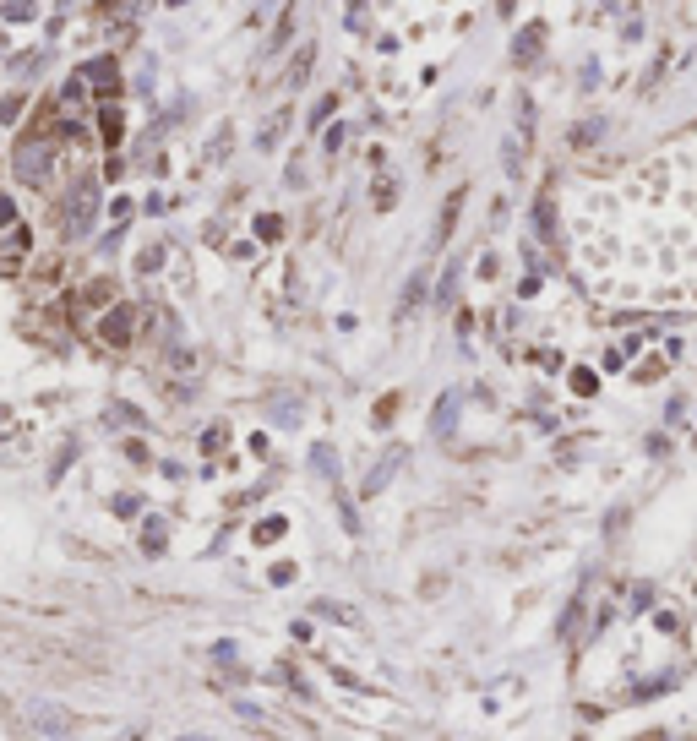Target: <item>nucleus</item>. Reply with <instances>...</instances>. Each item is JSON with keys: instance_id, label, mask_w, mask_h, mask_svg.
<instances>
[{"instance_id": "nucleus-1", "label": "nucleus", "mask_w": 697, "mask_h": 741, "mask_svg": "<svg viewBox=\"0 0 697 741\" xmlns=\"http://www.w3.org/2000/svg\"><path fill=\"white\" fill-rule=\"evenodd\" d=\"M55 137L49 131H28V137H17V148H12V175L22 180V185H33V191H44L49 185V175H55Z\"/></svg>"}, {"instance_id": "nucleus-2", "label": "nucleus", "mask_w": 697, "mask_h": 741, "mask_svg": "<svg viewBox=\"0 0 697 741\" xmlns=\"http://www.w3.org/2000/svg\"><path fill=\"white\" fill-rule=\"evenodd\" d=\"M93 219H99V180L82 175V180H72V191L60 196V235H65V240H82V235L93 229Z\"/></svg>"}, {"instance_id": "nucleus-3", "label": "nucleus", "mask_w": 697, "mask_h": 741, "mask_svg": "<svg viewBox=\"0 0 697 741\" xmlns=\"http://www.w3.org/2000/svg\"><path fill=\"white\" fill-rule=\"evenodd\" d=\"M77 72H82V82H88V88H99V99H104V104H109L115 93H125V88H120V65H115V55H99V60L77 65Z\"/></svg>"}, {"instance_id": "nucleus-4", "label": "nucleus", "mask_w": 697, "mask_h": 741, "mask_svg": "<svg viewBox=\"0 0 697 741\" xmlns=\"http://www.w3.org/2000/svg\"><path fill=\"white\" fill-rule=\"evenodd\" d=\"M99 339L115 344V349H125V344L136 339V306H115V311L99 322Z\"/></svg>"}, {"instance_id": "nucleus-5", "label": "nucleus", "mask_w": 697, "mask_h": 741, "mask_svg": "<svg viewBox=\"0 0 697 741\" xmlns=\"http://www.w3.org/2000/svg\"><path fill=\"white\" fill-rule=\"evenodd\" d=\"M463 202H469V191L458 185L447 202H442V224H436V246H447L452 240V229H458V213H463Z\"/></svg>"}, {"instance_id": "nucleus-6", "label": "nucleus", "mask_w": 697, "mask_h": 741, "mask_svg": "<svg viewBox=\"0 0 697 741\" xmlns=\"http://www.w3.org/2000/svg\"><path fill=\"white\" fill-rule=\"evenodd\" d=\"M99 131H104V142H109V148L125 142V115H120V104H104V109H99Z\"/></svg>"}, {"instance_id": "nucleus-7", "label": "nucleus", "mask_w": 697, "mask_h": 741, "mask_svg": "<svg viewBox=\"0 0 697 741\" xmlns=\"http://www.w3.org/2000/svg\"><path fill=\"white\" fill-rule=\"evenodd\" d=\"M534 229H539V240L555 246V196L550 191H539V202H534Z\"/></svg>"}, {"instance_id": "nucleus-8", "label": "nucleus", "mask_w": 697, "mask_h": 741, "mask_svg": "<svg viewBox=\"0 0 697 741\" xmlns=\"http://www.w3.org/2000/svg\"><path fill=\"white\" fill-rule=\"evenodd\" d=\"M398 463H403V447H392V452H387V458H382V463L371 469V480H366V496H376V491H382V486H387V480L398 475Z\"/></svg>"}, {"instance_id": "nucleus-9", "label": "nucleus", "mask_w": 697, "mask_h": 741, "mask_svg": "<svg viewBox=\"0 0 697 741\" xmlns=\"http://www.w3.org/2000/svg\"><path fill=\"white\" fill-rule=\"evenodd\" d=\"M539 44H545V22H529V33H518V44H512L518 65H523V60H534V55H539Z\"/></svg>"}, {"instance_id": "nucleus-10", "label": "nucleus", "mask_w": 697, "mask_h": 741, "mask_svg": "<svg viewBox=\"0 0 697 741\" xmlns=\"http://www.w3.org/2000/svg\"><path fill=\"white\" fill-rule=\"evenodd\" d=\"M164 546H169V529H164V518H148V523H142V551H148V556H159Z\"/></svg>"}, {"instance_id": "nucleus-11", "label": "nucleus", "mask_w": 697, "mask_h": 741, "mask_svg": "<svg viewBox=\"0 0 697 741\" xmlns=\"http://www.w3.org/2000/svg\"><path fill=\"white\" fill-rule=\"evenodd\" d=\"M311 463H316V475H322V480H338V452H332L327 442H322V447L311 452Z\"/></svg>"}, {"instance_id": "nucleus-12", "label": "nucleus", "mask_w": 697, "mask_h": 741, "mask_svg": "<svg viewBox=\"0 0 697 741\" xmlns=\"http://www.w3.org/2000/svg\"><path fill=\"white\" fill-rule=\"evenodd\" d=\"M284 529H289L284 518H262V523H256V546H272V540H284Z\"/></svg>"}, {"instance_id": "nucleus-13", "label": "nucleus", "mask_w": 697, "mask_h": 741, "mask_svg": "<svg viewBox=\"0 0 697 741\" xmlns=\"http://www.w3.org/2000/svg\"><path fill=\"white\" fill-rule=\"evenodd\" d=\"M0 17H6V22H33V17H39V0H12Z\"/></svg>"}, {"instance_id": "nucleus-14", "label": "nucleus", "mask_w": 697, "mask_h": 741, "mask_svg": "<svg viewBox=\"0 0 697 741\" xmlns=\"http://www.w3.org/2000/svg\"><path fill=\"white\" fill-rule=\"evenodd\" d=\"M599 131H605V120H583V125L572 131V148H594V142H599Z\"/></svg>"}, {"instance_id": "nucleus-15", "label": "nucleus", "mask_w": 697, "mask_h": 741, "mask_svg": "<svg viewBox=\"0 0 697 741\" xmlns=\"http://www.w3.org/2000/svg\"><path fill=\"white\" fill-rule=\"evenodd\" d=\"M22 109H28V93H6V99H0V125H12Z\"/></svg>"}, {"instance_id": "nucleus-16", "label": "nucleus", "mask_w": 697, "mask_h": 741, "mask_svg": "<svg viewBox=\"0 0 697 741\" xmlns=\"http://www.w3.org/2000/svg\"><path fill=\"white\" fill-rule=\"evenodd\" d=\"M420 300H426V273H414V279H409V289H403V316H409L414 306H420Z\"/></svg>"}, {"instance_id": "nucleus-17", "label": "nucleus", "mask_w": 697, "mask_h": 741, "mask_svg": "<svg viewBox=\"0 0 697 741\" xmlns=\"http://www.w3.org/2000/svg\"><path fill=\"white\" fill-rule=\"evenodd\" d=\"M159 267H164V246H148L136 256V273H159Z\"/></svg>"}, {"instance_id": "nucleus-18", "label": "nucleus", "mask_w": 697, "mask_h": 741, "mask_svg": "<svg viewBox=\"0 0 697 741\" xmlns=\"http://www.w3.org/2000/svg\"><path fill=\"white\" fill-rule=\"evenodd\" d=\"M452 415H458V398H442V409L431 415V426H436V431H452Z\"/></svg>"}, {"instance_id": "nucleus-19", "label": "nucleus", "mask_w": 697, "mask_h": 741, "mask_svg": "<svg viewBox=\"0 0 697 741\" xmlns=\"http://www.w3.org/2000/svg\"><path fill=\"white\" fill-rule=\"evenodd\" d=\"M284 120H289V115H272V120H267V131H262L256 142H262V148H278V131H284Z\"/></svg>"}, {"instance_id": "nucleus-20", "label": "nucleus", "mask_w": 697, "mask_h": 741, "mask_svg": "<svg viewBox=\"0 0 697 741\" xmlns=\"http://www.w3.org/2000/svg\"><path fill=\"white\" fill-rule=\"evenodd\" d=\"M104 420H125V426H142V415H136V409H125V403H109V409H104Z\"/></svg>"}, {"instance_id": "nucleus-21", "label": "nucleus", "mask_w": 697, "mask_h": 741, "mask_svg": "<svg viewBox=\"0 0 697 741\" xmlns=\"http://www.w3.org/2000/svg\"><path fill=\"white\" fill-rule=\"evenodd\" d=\"M256 235H262V240H278V235H284V219H272V213L256 219Z\"/></svg>"}, {"instance_id": "nucleus-22", "label": "nucleus", "mask_w": 697, "mask_h": 741, "mask_svg": "<svg viewBox=\"0 0 697 741\" xmlns=\"http://www.w3.org/2000/svg\"><path fill=\"white\" fill-rule=\"evenodd\" d=\"M458 295V267H447V279H442V289H436V306H447Z\"/></svg>"}, {"instance_id": "nucleus-23", "label": "nucleus", "mask_w": 697, "mask_h": 741, "mask_svg": "<svg viewBox=\"0 0 697 741\" xmlns=\"http://www.w3.org/2000/svg\"><path fill=\"white\" fill-rule=\"evenodd\" d=\"M224 442H229V431H224V426H213V431H207V436H202V452H219Z\"/></svg>"}, {"instance_id": "nucleus-24", "label": "nucleus", "mask_w": 697, "mask_h": 741, "mask_svg": "<svg viewBox=\"0 0 697 741\" xmlns=\"http://www.w3.org/2000/svg\"><path fill=\"white\" fill-rule=\"evenodd\" d=\"M311 60H316V44H305V49H300V60H295V82H305V72H311Z\"/></svg>"}, {"instance_id": "nucleus-25", "label": "nucleus", "mask_w": 697, "mask_h": 741, "mask_svg": "<svg viewBox=\"0 0 697 741\" xmlns=\"http://www.w3.org/2000/svg\"><path fill=\"white\" fill-rule=\"evenodd\" d=\"M392 202H398V185H387V180H376V208L387 213V208H392Z\"/></svg>"}, {"instance_id": "nucleus-26", "label": "nucleus", "mask_w": 697, "mask_h": 741, "mask_svg": "<svg viewBox=\"0 0 697 741\" xmlns=\"http://www.w3.org/2000/svg\"><path fill=\"white\" fill-rule=\"evenodd\" d=\"M594 387H599V382H594V371H572V392H583V398H589Z\"/></svg>"}, {"instance_id": "nucleus-27", "label": "nucleus", "mask_w": 697, "mask_h": 741, "mask_svg": "<svg viewBox=\"0 0 697 741\" xmlns=\"http://www.w3.org/2000/svg\"><path fill=\"white\" fill-rule=\"evenodd\" d=\"M392 415H398V392H392V398H382V403H376V426H387V420H392Z\"/></svg>"}, {"instance_id": "nucleus-28", "label": "nucleus", "mask_w": 697, "mask_h": 741, "mask_svg": "<svg viewBox=\"0 0 697 741\" xmlns=\"http://www.w3.org/2000/svg\"><path fill=\"white\" fill-rule=\"evenodd\" d=\"M136 507H142V496H115V513H120V518H136Z\"/></svg>"}, {"instance_id": "nucleus-29", "label": "nucleus", "mask_w": 697, "mask_h": 741, "mask_svg": "<svg viewBox=\"0 0 697 741\" xmlns=\"http://www.w3.org/2000/svg\"><path fill=\"white\" fill-rule=\"evenodd\" d=\"M332 109H338V99H332V93H327V99H322V104H316V109H311V125H322V120H327V115H332Z\"/></svg>"}, {"instance_id": "nucleus-30", "label": "nucleus", "mask_w": 697, "mask_h": 741, "mask_svg": "<svg viewBox=\"0 0 697 741\" xmlns=\"http://www.w3.org/2000/svg\"><path fill=\"white\" fill-rule=\"evenodd\" d=\"M502 159H507V175L518 180V169H523V159H518V142H507V153H502Z\"/></svg>"}, {"instance_id": "nucleus-31", "label": "nucleus", "mask_w": 697, "mask_h": 741, "mask_svg": "<svg viewBox=\"0 0 697 741\" xmlns=\"http://www.w3.org/2000/svg\"><path fill=\"white\" fill-rule=\"evenodd\" d=\"M0 60H6V39H0Z\"/></svg>"}, {"instance_id": "nucleus-32", "label": "nucleus", "mask_w": 697, "mask_h": 741, "mask_svg": "<svg viewBox=\"0 0 697 741\" xmlns=\"http://www.w3.org/2000/svg\"><path fill=\"white\" fill-rule=\"evenodd\" d=\"M99 6H120V0H99Z\"/></svg>"}]
</instances>
